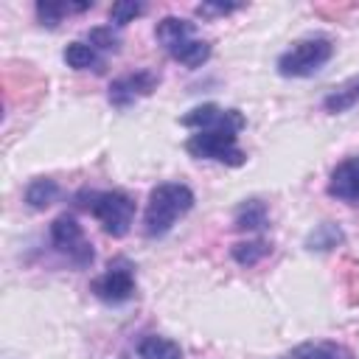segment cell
<instances>
[{"label":"cell","mask_w":359,"mask_h":359,"mask_svg":"<svg viewBox=\"0 0 359 359\" xmlns=\"http://www.w3.org/2000/svg\"><path fill=\"white\" fill-rule=\"evenodd\" d=\"M194 208V191L185 182H160L151 188L146 213H143V233L149 238L165 236L177 219H182Z\"/></svg>","instance_id":"1"},{"label":"cell","mask_w":359,"mask_h":359,"mask_svg":"<svg viewBox=\"0 0 359 359\" xmlns=\"http://www.w3.org/2000/svg\"><path fill=\"white\" fill-rule=\"evenodd\" d=\"M334 56V42L325 36H309L294 42L289 50L278 56V73L283 79H309L314 76L323 65H328Z\"/></svg>","instance_id":"2"},{"label":"cell","mask_w":359,"mask_h":359,"mask_svg":"<svg viewBox=\"0 0 359 359\" xmlns=\"http://www.w3.org/2000/svg\"><path fill=\"white\" fill-rule=\"evenodd\" d=\"M98 224L104 227L107 236L112 238H123L135 222V199L123 191H101V194H90V202L84 205Z\"/></svg>","instance_id":"3"},{"label":"cell","mask_w":359,"mask_h":359,"mask_svg":"<svg viewBox=\"0 0 359 359\" xmlns=\"http://www.w3.org/2000/svg\"><path fill=\"white\" fill-rule=\"evenodd\" d=\"M238 135L236 132H224V129H205V132H194L185 140V151L196 160H216L224 165H244L247 154L238 149Z\"/></svg>","instance_id":"4"},{"label":"cell","mask_w":359,"mask_h":359,"mask_svg":"<svg viewBox=\"0 0 359 359\" xmlns=\"http://www.w3.org/2000/svg\"><path fill=\"white\" fill-rule=\"evenodd\" d=\"M50 241L59 252H65L76 266H87L93 261V244L84 238V230L81 224L70 216V213H62L50 222Z\"/></svg>","instance_id":"5"},{"label":"cell","mask_w":359,"mask_h":359,"mask_svg":"<svg viewBox=\"0 0 359 359\" xmlns=\"http://www.w3.org/2000/svg\"><path fill=\"white\" fill-rule=\"evenodd\" d=\"M182 126L194 129V132H205V129H224V132H241L247 126V118L238 109H224L219 104H199L194 109H188L180 118Z\"/></svg>","instance_id":"6"},{"label":"cell","mask_w":359,"mask_h":359,"mask_svg":"<svg viewBox=\"0 0 359 359\" xmlns=\"http://www.w3.org/2000/svg\"><path fill=\"white\" fill-rule=\"evenodd\" d=\"M160 84V76L151 73V70H135V73H126L121 79H115L109 84V104L118 107V109H126L129 104H135L137 98L154 93Z\"/></svg>","instance_id":"7"},{"label":"cell","mask_w":359,"mask_h":359,"mask_svg":"<svg viewBox=\"0 0 359 359\" xmlns=\"http://www.w3.org/2000/svg\"><path fill=\"white\" fill-rule=\"evenodd\" d=\"M90 292H93L98 300L109 303V306L126 303V300H132V294H135V275H132L129 266H112V264H109V269H107L104 275H98V278L90 283Z\"/></svg>","instance_id":"8"},{"label":"cell","mask_w":359,"mask_h":359,"mask_svg":"<svg viewBox=\"0 0 359 359\" xmlns=\"http://www.w3.org/2000/svg\"><path fill=\"white\" fill-rule=\"evenodd\" d=\"M328 196L339 202H359V157H348L334 165L328 177Z\"/></svg>","instance_id":"9"},{"label":"cell","mask_w":359,"mask_h":359,"mask_svg":"<svg viewBox=\"0 0 359 359\" xmlns=\"http://www.w3.org/2000/svg\"><path fill=\"white\" fill-rule=\"evenodd\" d=\"M154 36L157 42L171 53L177 45H182L185 39H194V22L182 20V17H163L154 25Z\"/></svg>","instance_id":"10"},{"label":"cell","mask_w":359,"mask_h":359,"mask_svg":"<svg viewBox=\"0 0 359 359\" xmlns=\"http://www.w3.org/2000/svg\"><path fill=\"white\" fill-rule=\"evenodd\" d=\"M137 356L140 359H182V348L160 334H149L137 342Z\"/></svg>","instance_id":"11"},{"label":"cell","mask_w":359,"mask_h":359,"mask_svg":"<svg viewBox=\"0 0 359 359\" xmlns=\"http://www.w3.org/2000/svg\"><path fill=\"white\" fill-rule=\"evenodd\" d=\"M56 196H59V185H56V180H50V177H36V180H31L28 188H25V205H28L31 210H45V208H50V205L56 202Z\"/></svg>","instance_id":"12"},{"label":"cell","mask_w":359,"mask_h":359,"mask_svg":"<svg viewBox=\"0 0 359 359\" xmlns=\"http://www.w3.org/2000/svg\"><path fill=\"white\" fill-rule=\"evenodd\" d=\"M283 359H353V353L339 342H306Z\"/></svg>","instance_id":"13"},{"label":"cell","mask_w":359,"mask_h":359,"mask_svg":"<svg viewBox=\"0 0 359 359\" xmlns=\"http://www.w3.org/2000/svg\"><path fill=\"white\" fill-rule=\"evenodd\" d=\"M269 222V210L261 199H244L236 208V227L238 230H264Z\"/></svg>","instance_id":"14"},{"label":"cell","mask_w":359,"mask_h":359,"mask_svg":"<svg viewBox=\"0 0 359 359\" xmlns=\"http://www.w3.org/2000/svg\"><path fill=\"white\" fill-rule=\"evenodd\" d=\"M342 241H345V233L339 230V224L323 222V224H317V227L306 236V250H311V252H328V250L339 247Z\"/></svg>","instance_id":"15"},{"label":"cell","mask_w":359,"mask_h":359,"mask_svg":"<svg viewBox=\"0 0 359 359\" xmlns=\"http://www.w3.org/2000/svg\"><path fill=\"white\" fill-rule=\"evenodd\" d=\"M62 56H65L67 67H73V70H90V67H93V70H101V67H104L98 50H95L90 42H70Z\"/></svg>","instance_id":"16"},{"label":"cell","mask_w":359,"mask_h":359,"mask_svg":"<svg viewBox=\"0 0 359 359\" xmlns=\"http://www.w3.org/2000/svg\"><path fill=\"white\" fill-rule=\"evenodd\" d=\"M171 56L180 62V65H185V67H202L208 59H210V42H205V39H185L182 45H177L174 50H171Z\"/></svg>","instance_id":"17"},{"label":"cell","mask_w":359,"mask_h":359,"mask_svg":"<svg viewBox=\"0 0 359 359\" xmlns=\"http://www.w3.org/2000/svg\"><path fill=\"white\" fill-rule=\"evenodd\" d=\"M93 3H53V0H39L36 3V20L48 28H56L65 14L70 11H87Z\"/></svg>","instance_id":"18"},{"label":"cell","mask_w":359,"mask_h":359,"mask_svg":"<svg viewBox=\"0 0 359 359\" xmlns=\"http://www.w3.org/2000/svg\"><path fill=\"white\" fill-rule=\"evenodd\" d=\"M272 252V244L269 241H264V238H252V241H238V244H233V250H230V255H233V261L238 264V266H255L261 258H266Z\"/></svg>","instance_id":"19"},{"label":"cell","mask_w":359,"mask_h":359,"mask_svg":"<svg viewBox=\"0 0 359 359\" xmlns=\"http://www.w3.org/2000/svg\"><path fill=\"white\" fill-rule=\"evenodd\" d=\"M87 42H90L95 50H118V48H121V36L112 31V25H98V28H90Z\"/></svg>","instance_id":"20"},{"label":"cell","mask_w":359,"mask_h":359,"mask_svg":"<svg viewBox=\"0 0 359 359\" xmlns=\"http://www.w3.org/2000/svg\"><path fill=\"white\" fill-rule=\"evenodd\" d=\"M143 11H146L143 3L121 0V3H112V8H109V22H112V25H126V22H132L135 17H140Z\"/></svg>","instance_id":"21"},{"label":"cell","mask_w":359,"mask_h":359,"mask_svg":"<svg viewBox=\"0 0 359 359\" xmlns=\"http://www.w3.org/2000/svg\"><path fill=\"white\" fill-rule=\"evenodd\" d=\"M359 98V90H351V93H331L323 104H325V109L328 112H342V109H348V107H353V101Z\"/></svg>","instance_id":"22"},{"label":"cell","mask_w":359,"mask_h":359,"mask_svg":"<svg viewBox=\"0 0 359 359\" xmlns=\"http://www.w3.org/2000/svg\"><path fill=\"white\" fill-rule=\"evenodd\" d=\"M238 6L236 3H199L196 6V14L199 17H224L230 11H236Z\"/></svg>","instance_id":"23"},{"label":"cell","mask_w":359,"mask_h":359,"mask_svg":"<svg viewBox=\"0 0 359 359\" xmlns=\"http://www.w3.org/2000/svg\"><path fill=\"white\" fill-rule=\"evenodd\" d=\"M356 90H359V87H356Z\"/></svg>","instance_id":"24"}]
</instances>
